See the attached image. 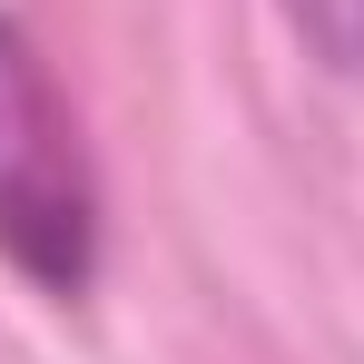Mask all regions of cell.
I'll return each mask as SVG.
<instances>
[{"label":"cell","instance_id":"obj_2","mask_svg":"<svg viewBox=\"0 0 364 364\" xmlns=\"http://www.w3.org/2000/svg\"><path fill=\"white\" fill-rule=\"evenodd\" d=\"M276 20H286V40L325 79H355L364 89V0H276Z\"/></svg>","mask_w":364,"mask_h":364},{"label":"cell","instance_id":"obj_1","mask_svg":"<svg viewBox=\"0 0 364 364\" xmlns=\"http://www.w3.org/2000/svg\"><path fill=\"white\" fill-rule=\"evenodd\" d=\"M0 266L50 305H89L109 266V197L50 50L0 10Z\"/></svg>","mask_w":364,"mask_h":364}]
</instances>
